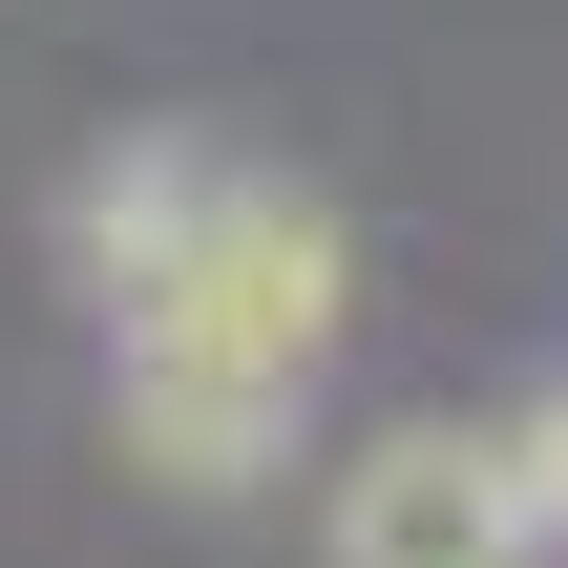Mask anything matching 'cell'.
<instances>
[{
    "label": "cell",
    "mask_w": 568,
    "mask_h": 568,
    "mask_svg": "<svg viewBox=\"0 0 568 568\" xmlns=\"http://www.w3.org/2000/svg\"><path fill=\"white\" fill-rule=\"evenodd\" d=\"M506 464H527V506H548V548H568V379L527 400V422H506Z\"/></svg>",
    "instance_id": "3957f363"
},
{
    "label": "cell",
    "mask_w": 568,
    "mask_h": 568,
    "mask_svg": "<svg viewBox=\"0 0 568 568\" xmlns=\"http://www.w3.org/2000/svg\"><path fill=\"white\" fill-rule=\"evenodd\" d=\"M316 568H548L506 422H358L316 464Z\"/></svg>",
    "instance_id": "7a4b0ae2"
},
{
    "label": "cell",
    "mask_w": 568,
    "mask_h": 568,
    "mask_svg": "<svg viewBox=\"0 0 568 568\" xmlns=\"http://www.w3.org/2000/svg\"><path fill=\"white\" fill-rule=\"evenodd\" d=\"M63 253H84V295H105V422H126V464H148L169 506H253V485L295 464L316 379H337L358 232H337L295 169L211 148V126H126V148L84 169Z\"/></svg>",
    "instance_id": "6da1fadb"
}]
</instances>
